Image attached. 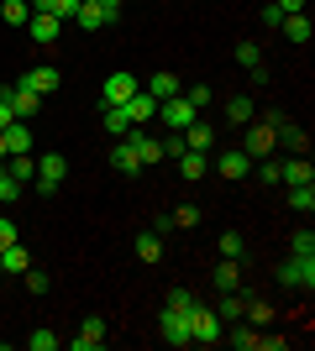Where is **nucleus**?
I'll return each mask as SVG.
<instances>
[{
    "label": "nucleus",
    "mask_w": 315,
    "mask_h": 351,
    "mask_svg": "<svg viewBox=\"0 0 315 351\" xmlns=\"http://www.w3.org/2000/svg\"><path fill=\"white\" fill-rule=\"evenodd\" d=\"M226 341H231L237 351H257V325H247V320H231V336H226Z\"/></svg>",
    "instance_id": "23"
},
{
    "label": "nucleus",
    "mask_w": 315,
    "mask_h": 351,
    "mask_svg": "<svg viewBox=\"0 0 315 351\" xmlns=\"http://www.w3.org/2000/svg\"><path fill=\"white\" fill-rule=\"evenodd\" d=\"M279 184H284V189H300V184H315V168H310V158H305V152H294L289 162H279Z\"/></svg>",
    "instance_id": "8"
},
{
    "label": "nucleus",
    "mask_w": 315,
    "mask_h": 351,
    "mask_svg": "<svg viewBox=\"0 0 315 351\" xmlns=\"http://www.w3.org/2000/svg\"><path fill=\"white\" fill-rule=\"evenodd\" d=\"M184 100L195 105V110H205V105L215 100V95H210V84H189V89H184Z\"/></svg>",
    "instance_id": "36"
},
{
    "label": "nucleus",
    "mask_w": 315,
    "mask_h": 351,
    "mask_svg": "<svg viewBox=\"0 0 315 351\" xmlns=\"http://www.w3.org/2000/svg\"><path fill=\"white\" fill-rule=\"evenodd\" d=\"M242 309H247V299H237V289H231V293H221L215 315H221V325H231V320H242Z\"/></svg>",
    "instance_id": "30"
},
{
    "label": "nucleus",
    "mask_w": 315,
    "mask_h": 351,
    "mask_svg": "<svg viewBox=\"0 0 315 351\" xmlns=\"http://www.w3.org/2000/svg\"><path fill=\"white\" fill-rule=\"evenodd\" d=\"M268 121H273V136H279L289 152H305V158H310V132H305V126H289L284 116H268Z\"/></svg>",
    "instance_id": "11"
},
{
    "label": "nucleus",
    "mask_w": 315,
    "mask_h": 351,
    "mask_svg": "<svg viewBox=\"0 0 315 351\" xmlns=\"http://www.w3.org/2000/svg\"><path fill=\"white\" fill-rule=\"evenodd\" d=\"M215 168H221V178H247V173H253V158H247L242 147H231V152H221Z\"/></svg>",
    "instance_id": "16"
},
{
    "label": "nucleus",
    "mask_w": 315,
    "mask_h": 351,
    "mask_svg": "<svg viewBox=\"0 0 315 351\" xmlns=\"http://www.w3.org/2000/svg\"><path fill=\"white\" fill-rule=\"evenodd\" d=\"M158 330H163L168 346H195V341H189V309L163 304V315H158Z\"/></svg>",
    "instance_id": "4"
},
{
    "label": "nucleus",
    "mask_w": 315,
    "mask_h": 351,
    "mask_svg": "<svg viewBox=\"0 0 315 351\" xmlns=\"http://www.w3.org/2000/svg\"><path fill=\"white\" fill-rule=\"evenodd\" d=\"M279 21H284V11H279V5L268 0V5H263V27H279Z\"/></svg>",
    "instance_id": "42"
},
{
    "label": "nucleus",
    "mask_w": 315,
    "mask_h": 351,
    "mask_svg": "<svg viewBox=\"0 0 315 351\" xmlns=\"http://www.w3.org/2000/svg\"><path fill=\"white\" fill-rule=\"evenodd\" d=\"M0 278H5V263H0Z\"/></svg>",
    "instance_id": "47"
},
{
    "label": "nucleus",
    "mask_w": 315,
    "mask_h": 351,
    "mask_svg": "<svg viewBox=\"0 0 315 351\" xmlns=\"http://www.w3.org/2000/svg\"><path fill=\"white\" fill-rule=\"evenodd\" d=\"M21 278H27V289H32V293H47V289H53V278H47L43 267H27Z\"/></svg>",
    "instance_id": "35"
},
{
    "label": "nucleus",
    "mask_w": 315,
    "mask_h": 351,
    "mask_svg": "<svg viewBox=\"0 0 315 351\" xmlns=\"http://www.w3.org/2000/svg\"><path fill=\"white\" fill-rule=\"evenodd\" d=\"M5 168H11V178H21V184L37 178V158H32V152H5Z\"/></svg>",
    "instance_id": "20"
},
{
    "label": "nucleus",
    "mask_w": 315,
    "mask_h": 351,
    "mask_svg": "<svg viewBox=\"0 0 315 351\" xmlns=\"http://www.w3.org/2000/svg\"><path fill=\"white\" fill-rule=\"evenodd\" d=\"M16 84H21V89H32V95H53V89H58L63 79H58V69H47V63H43V69H27L21 79H16Z\"/></svg>",
    "instance_id": "12"
},
{
    "label": "nucleus",
    "mask_w": 315,
    "mask_h": 351,
    "mask_svg": "<svg viewBox=\"0 0 315 351\" xmlns=\"http://www.w3.org/2000/svg\"><path fill=\"white\" fill-rule=\"evenodd\" d=\"M74 21H79V27H84V32H95V27H110L116 16L105 11V5H79V16H74Z\"/></svg>",
    "instance_id": "26"
},
{
    "label": "nucleus",
    "mask_w": 315,
    "mask_h": 351,
    "mask_svg": "<svg viewBox=\"0 0 315 351\" xmlns=\"http://www.w3.org/2000/svg\"><path fill=\"white\" fill-rule=\"evenodd\" d=\"M179 152H184V132H174V136L163 142V158H179Z\"/></svg>",
    "instance_id": "41"
},
{
    "label": "nucleus",
    "mask_w": 315,
    "mask_h": 351,
    "mask_svg": "<svg viewBox=\"0 0 315 351\" xmlns=\"http://www.w3.org/2000/svg\"><path fill=\"white\" fill-rule=\"evenodd\" d=\"M21 189H27V184H21V178H11V168L0 162V205H16V199H21Z\"/></svg>",
    "instance_id": "31"
},
{
    "label": "nucleus",
    "mask_w": 315,
    "mask_h": 351,
    "mask_svg": "<svg viewBox=\"0 0 315 351\" xmlns=\"http://www.w3.org/2000/svg\"><path fill=\"white\" fill-rule=\"evenodd\" d=\"M137 89H142V84H137V73L116 69V73H110V79H105V95H100V100H105V105H121V100H132Z\"/></svg>",
    "instance_id": "10"
},
{
    "label": "nucleus",
    "mask_w": 315,
    "mask_h": 351,
    "mask_svg": "<svg viewBox=\"0 0 315 351\" xmlns=\"http://www.w3.org/2000/svg\"><path fill=\"white\" fill-rule=\"evenodd\" d=\"M189 341H195V346H215V341H221V315H215V309L210 304H189Z\"/></svg>",
    "instance_id": "2"
},
{
    "label": "nucleus",
    "mask_w": 315,
    "mask_h": 351,
    "mask_svg": "<svg viewBox=\"0 0 315 351\" xmlns=\"http://www.w3.org/2000/svg\"><path fill=\"white\" fill-rule=\"evenodd\" d=\"M0 162H5V132H0Z\"/></svg>",
    "instance_id": "46"
},
{
    "label": "nucleus",
    "mask_w": 315,
    "mask_h": 351,
    "mask_svg": "<svg viewBox=\"0 0 315 351\" xmlns=\"http://www.w3.org/2000/svg\"><path fill=\"white\" fill-rule=\"evenodd\" d=\"M63 178H69V158H63V152H43V158H37V178H32V184H37L43 194H53Z\"/></svg>",
    "instance_id": "5"
},
{
    "label": "nucleus",
    "mask_w": 315,
    "mask_h": 351,
    "mask_svg": "<svg viewBox=\"0 0 315 351\" xmlns=\"http://www.w3.org/2000/svg\"><path fill=\"white\" fill-rule=\"evenodd\" d=\"M253 116H257V110H253L247 95H231V100H226V121H231V126H247Z\"/></svg>",
    "instance_id": "25"
},
{
    "label": "nucleus",
    "mask_w": 315,
    "mask_h": 351,
    "mask_svg": "<svg viewBox=\"0 0 315 351\" xmlns=\"http://www.w3.org/2000/svg\"><path fill=\"white\" fill-rule=\"evenodd\" d=\"M5 152H32V126L11 121V126H5Z\"/></svg>",
    "instance_id": "27"
},
{
    "label": "nucleus",
    "mask_w": 315,
    "mask_h": 351,
    "mask_svg": "<svg viewBox=\"0 0 315 351\" xmlns=\"http://www.w3.org/2000/svg\"><path fill=\"white\" fill-rule=\"evenodd\" d=\"M0 263H5V273H16V278H21V273L32 267V252L21 247V241H11V247H0Z\"/></svg>",
    "instance_id": "19"
},
{
    "label": "nucleus",
    "mask_w": 315,
    "mask_h": 351,
    "mask_svg": "<svg viewBox=\"0 0 315 351\" xmlns=\"http://www.w3.org/2000/svg\"><path fill=\"white\" fill-rule=\"evenodd\" d=\"M0 16H5V27H27L32 5H27V0H0Z\"/></svg>",
    "instance_id": "29"
},
{
    "label": "nucleus",
    "mask_w": 315,
    "mask_h": 351,
    "mask_svg": "<svg viewBox=\"0 0 315 351\" xmlns=\"http://www.w3.org/2000/svg\"><path fill=\"white\" fill-rule=\"evenodd\" d=\"M137 257H142V263H158V257H163V236L142 231V236H137Z\"/></svg>",
    "instance_id": "28"
},
{
    "label": "nucleus",
    "mask_w": 315,
    "mask_h": 351,
    "mask_svg": "<svg viewBox=\"0 0 315 351\" xmlns=\"http://www.w3.org/2000/svg\"><path fill=\"white\" fill-rule=\"evenodd\" d=\"M273 147H279V136H273V121H247V136H242V152L247 158H268Z\"/></svg>",
    "instance_id": "3"
},
{
    "label": "nucleus",
    "mask_w": 315,
    "mask_h": 351,
    "mask_svg": "<svg viewBox=\"0 0 315 351\" xmlns=\"http://www.w3.org/2000/svg\"><path fill=\"white\" fill-rule=\"evenodd\" d=\"M27 32H32V43H58V32H63V21H58V16H47V11H32Z\"/></svg>",
    "instance_id": "14"
},
{
    "label": "nucleus",
    "mask_w": 315,
    "mask_h": 351,
    "mask_svg": "<svg viewBox=\"0 0 315 351\" xmlns=\"http://www.w3.org/2000/svg\"><path fill=\"white\" fill-rule=\"evenodd\" d=\"M126 142H132V152H137V162H142V168L163 162V142H158V136H148L142 126H132V132H126Z\"/></svg>",
    "instance_id": "9"
},
{
    "label": "nucleus",
    "mask_w": 315,
    "mask_h": 351,
    "mask_svg": "<svg viewBox=\"0 0 315 351\" xmlns=\"http://www.w3.org/2000/svg\"><path fill=\"white\" fill-rule=\"evenodd\" d=\"M69 346H74V351H100V346H105V320H100V315H90V320L79 325V336L69 341Z\"/></svg>",
    "instance_id": "13"
},
{
    "label": "nucleus",
    "mask_w": 315,
    "mask_h": 351,
    "mask_svg": "<svg viewBox=\"0 0 315 351\" xmlns=\"http://www.w3.org/2000/svg\"><path fill=\"white\" fill-rule=\"evenodd\" d=\"M289 252H315V236H310V231H294V241H289Z\"/></svg>",
    "instance_id": "40"
},
{
    "label": "nucleus",
    "mask_w": 315,
    "mask_h": 351,
    "mask_svg": "<svg viewBox=\"0 0 315 351\" xmlns=\"http://www.w3.org/2000/svg\"><path fill=\"white\" fill-rule=\"evenodd\" d=\"M184 147H189V152H210V147H215V132H210L205 121H195V126H184Z\"/></svg>",
    "instance_id": "21"
},
{
    "label": "nucleus",
    "mask_w": 315,
    "mask_h": 351,
    "mask_svg": "<svg viewBox=\"0 0 315 351\" xmlns=\"http://www.w3.org/2000/svg\"><path fill=\"white\" fill-rule=\"evenodd\" d=\"M11 121H16V116H11V105L0 100V132H5V126H11Z\"/></svg>",
    "instance_id": "45"
},
{
    "label": "nucleus",
    "mask_w": 315,
    "mask_h": 351,
    "mask_svg": "<svg viewBox=\"0 0 315 351\" xmlns=\"http://www.w3.org/2000/svg\"><path fill=\"white\" fill-rule=\"evenodd\" d=\"M142 89H148V95H152V100H174V95H184V84H179V73H152V79H148V84H142Z\"/></svg>",
    "instance_id": "15"
},
{
    "label": "nucleus",
    "mask_w": 315,
    "mask_h": 351,
    "mask_svg": "<svg viewBox=\"0 0 315 351\" xmlns=\"http://www.w3.org/2000/svg\"><path fill=\"white\" fill-rule=\"evenodd\" d=\"M11 241H21V236H16V220L0 215V247H11Z\"/></svg>",
    "instance_id": "39"
},
{
    "label": "nucleus",
    "mask_w": 315,
    "mask_h": 351,
    "mask_svg": "<svg viewBox=\"0 0 315 351\" xmlns=\"http://www.w3.org/2000/svg\"><path fill=\"white\" fill-rule=\"evenodd\" d=\"M158 121L174 126V132H184V126H195V121H200V110L184 100V95H174V100H158Z\"/></svg>",
    "instance_id": "6"
},
{
    "label": "nucleus",
    "mask_w": 315,
    "mask_h": 351,
    "mask_svg": "<svg viewBox=\"0 0 315 351\" xmlns=\"http://www.w3.org/2000/svg\"><path fill=\"white\" fill-rule=\"evenodd\" d=\"M179 173L184 178H205L210 173V152H189V147H184L179 152Z\"/></svg>",
    "instance_id": "22"
},
{
    "label": "nucleus",
    "mask_w": 315,
    "mask_h": 351,
    "mask_svg": "<svg viewBox=\"0 0 315 351\" xmlns=\"http://www.w3.org/2000/svg\"><path fill=\"white\" fill-rule=\"evenodd\" d=\"M279 27H284V37H289V43H310V16H305V11L284 16V21H279Z\"/></svg>",
    "instance_id": "24"
},
{
    "label": "nucleus",
    "mask_w": 315,
    "mask_h": 351,
    "mask_svg": "<svg viewBox=\"0 0 315 351\" xmlns=\"http://www.w3.org/2000/svg\"><path fill=\"white\" fill-rule=\"evenodd\" d=\"M174 226H179V231L200 226V205H179V210H174Z\"/></svg>",
    "instance_id": "37"
},
{
    "label": "nucleus",
    "mask_w": 315,
    "mask_h": 351,
    "mask_svg": "<svg viewBox=\"0 0 315 351\" xmlns=\"http://www.w3.org/2000/svg\"><path fill=\"white\" fill-rule=\"evenodd\" d=\"M215 252H221V257H242V236H237V231H226Z\"/></svg>",
    "instance_id": "38"
},
{
    "label": "nucleus",
    "mask_w": 315,
    "mask_h": 351,
    "mask_svg": "<svg viewBox=\"0 0 315 351\" xmlns=\"http://www.w3.org/2000/svg\"><path fill=\"white\" fill-rule=\"evenodd\" d=\"M289 210H315V184H300V189H289Z\"/></svg>",
    "instance_id": "32"
},
{
    "label": "nucleus",
    "mask_w": 315,
    "mask_h": 351,
    "mask_svg": "<svg viewBox=\"0 0 315 351\" xmlns=\"http://www.w3.org/2000/svg\"><path fill=\"white\" fill-rule=\"evenodd\" d=\"M110 168H116V173H142V162H137V152H132V142H126V136H121L116 142V152H110Z\"/></svg>",
    "instance_id": "18"
},
{
    "label": "nucleus",
    "mask_w": 315,
    "mask_h": 351,
    "mask_svg": "<svg viewBox=\"0 0 315 351\" xmlns=\"http://www.w3.org/2000/svg\"><path fill=\"white\" fill-rule=\"evenodd\" d=\"M79 5H105L110 16H121V0H79Z\"/></svg>",
    "instance_id": "44"
},
{
    "label": "nucleus",
    "mask_w": 315,
    "mask_h": 351,
    "mask_svg": "<svg viewBox=\"0 0 315 351\" xmlns=\"http://www.w3.org/2000/svg\"><path fill=\"white\" fill-rule=\"evenodd\" d=\"M27 346H32V351H58L63 341L53 336V330H32V336H27Z\"/></svg>",
    "instance_id": "34"
},
{
    "label": "nucleus",
    "mask_w": 315,
    "mask_h": 351,
    "mask_svg": "<svg viewBox=\"0 0 315 351\" xmlns=\"http://www.w3.org/2000/svg\"><path fill=\"white\" fill-rule=\"evenodd\" d=\"M0 100L11 105V116H16V121H32V116H37V105H43V95H32V89L11 84V89H0Z\"/></svg>",
    "instance_id": "7"
},
{
    "label": "nucleus",
    "mask_w": 315,
    "mask_h": 351,
    "mask_svg": "<svg viewBox=\"0 0 315 351\" xmlns=\"http://www.w3.org/2000/svg\"><path fill=\"white\" fill-rule=\"evenodd\" d=\"M237 63L242 69H263V47L257 43H237Z\"/></svg>",
    "instance_id": "33"
},
{
    "label": "nucleus",
    "mask_w": 315,
    "mask_h": 351,
    "mask_svg": "<svg viewBox=\"0 0 315 351\" xmlns=\"http://www.w3.org/2000/svg\"><path fill=\"white\" fill-rule=\"evenodd\" d=\"M273 5H279V11H284V16H294V11H305V0H273Z\"/></svg>",
    "instance_id": "43"
},
{
    "label": "nucleus",
    "mask_w": 315,
    "mask_h": 351,
    "mask_svg": "<svg viewBox=\"0 0 315 351\" xmlns=\"http://www.w3.org/2000/svg\"><path fill=\"white\" fill-rule=\"evenodd\" d=\"M279 283L284 289H315V252H289L284 263H279Z\"/></svg>",
    "instance_id": "1"
},
{
    "label": "nucleus",
    "mask_w": 315,
    "mask_h": 351,
    "mask_svg": "<svg viewBox=\"0 0 315 351\" xmlns=\"http://www.w3.org/2000/svg\"><path fill=\"white\" fill-rule=\"evenodd\" d=\"M215 289H221V293L237 289V293H242V267H237V257H221V263H215Z\"/></svg>",
    "instance_id": "17"
}]
</instances>
